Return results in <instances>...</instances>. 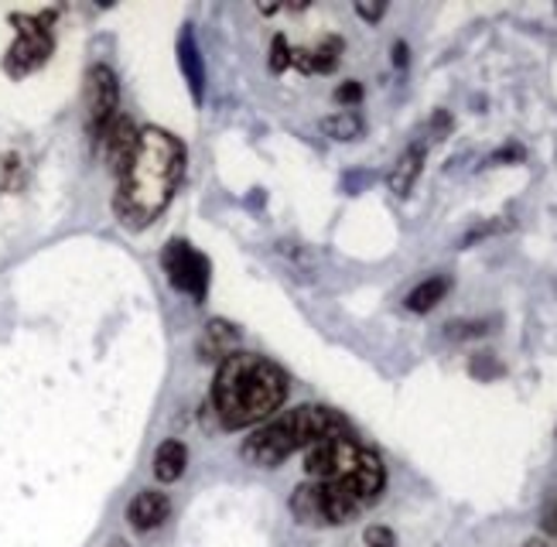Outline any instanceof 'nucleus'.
<instances>
[{
    "instance_id": "13",
    "label": "nucleus",
    "mask_w": 557,
    "mask_h": 547,
    "mask_svg": "<svg viewBox=\"0 0 557 547\" xmlns=\"http://www.w3.org/2000/svg\"><path fill=\"white\" fill-rule=\"evenodd\" d=\"M236 343H239V328L233 322H226V319H212L202 328V336H199V356H202V360L223 363L226 356L236 352Z\"/></svg>"
},
{
    "instance_id": "19",
    "label": "nucleus",
    "mask_w": 557,
    "mask_h": 547,
    "mask_svg": "<svg viewBox=\"0 0 557 547\" xmlns=\"http://www.w3.org/2000/svg\"><path fill=\"white\" fill-rule=\"evenodd\" d=\"M362 540H367V547H397V534L391 527H383V523H373V527H367Z\"/></svg>"
},
{
    "instance_id": "25",
    "label": "nucleus",
    "mask_w": 557,
    "mask_h": 547,
    "mask_svg": "<svg viewBox=\"0 0 557 547\" xmlns=\"http://www.w3.org/2000/svg\"><path fill=\"white\" fill-rule=\"evenodd\" d=\"M523 547H547V540H541V537H530V540H527Z\"/></svg>"
},
{
    "instance_id": "16",
    "label": "nucleus",
    "mask_w": 557,
    "mask_h": 547,
    "mask_svg": "<svg viewBox=\"0 0 557 547\" xmlns=\"http://www.w3.org/2000/svg\"><path fill=\"white\" fill-rule=\"evenodd\" d=\"M188 465V448L182 442H161V448L154 451V475L158 483H178Z\"/></svg>"
},
{
    "instance_id": "12",
    "label": "nucleus",
    "mask_w": 557,
    "mask_h": 547,
    "mask_svg": "<svg viewBox=\"0 0 557 547\" xmlns=\"http://www.w3.org/2000/svg\"><path fill=\"white\" fill-rule=\"evenodd\" d=\"M343 38H322L314 49H290V65L301 69V73H332L338 65V55H343Z\"/></svg>"
},
{
    "instance_id": "1",
    "label": "nucleus",
    "mask_w": 557,
    "mask_h": 547,
    "mask_svg": "<svg viewBox=\"0 0 557 547\" xmlns=\"http://www.w3.org/2000/svg\"><path fill=\"white\" fill-rule=\"evenodd\" d=\"M185 175V145L161 127H144L127 169L116 175L113 212L127 229H148L172 206Z\"/></svg>"
},
{
    "instance_id": "20",
    "label": "nucleus",
    "mask_w": 557,
    "mask_h": 547,
    "mask_svg": "<svg viewBox=\"0 0 557 547\" xmlns=\"http://www.w3.org/2000/svg\"><path fill=\"white\" fill-rule=\"evenodd\" d=\"M359 100H362V86H359L356 79H349V83H343V86L335 89V103H338V107L352 110V107H356Z\"/></svg>"
},
{
    "instance_id": "14",
    "label": "nucleus",
    "mask_w": 557,
    "mask_h": 547,
    "mask_svg": "<svg viewBox=\"0 0 557 547\" xmlns=\"http://www.w3.org/2000/svg\"><path fill=\"white\" fill-rule=\"evenodd\" d=\"M290 513H295L298 523L305 527H329L325 520V504H322V486L319 483H301L295 493H290Z\"/></svg>"
},
{
    "instance_id": "24",
    "label": "nucleus",
    "mask_w": 557,
    "mask_h": 547,
    "mask_svg": "<svg viewBox=\"0 0 557 547\" xmlns=\"http://www.w3.org/2000/svg\"><path fill=\"white\" fill-rule=\"evenodd\" d=\"M394 65H397V69H404V65H407V45H404V41H397V45H394Z\"/></svg>"
},
{
    "instance_id": "3",
    "label": "nucleus",
    "mask_w": 557,
    "mask_h": 547,
    "mask_svg": "<svg viewBox=\"0 0 557 547\" xmlns=\"http://www.w3.org/2000/svg\"><path fill=\"white\" fill-rule=\"evenodd\" d=\"M346 435H352V424L338 411L319 408V403H301V408H290L271 421H263L244 442V459L257 469H274L301 448Z\"/></svg>"
},
{
    "instance_id": "21",
    "label": "nucleus",
    "mask_w": 557,
    "mask_h": 547,
    "mask_svg": "<svg viewBox=\"0 0 557 547\" xmlns=\"http://www.w3.org/2000/svg\"><path fill=\"white\" fill-rule=\"evenodd\" d=\"M451 339H472V336H486V322H451L448 325Z\"/></svg>"
},
{
    "instance_id": "15",
    "label": "nucleus",
    "mask_w": 557,
    "mask_h": 547,
    "mask_svg": "<svg viewBox=\"0 0 557 547\" xmlns=\"http://www.w3.org/2000/svg\"><path fill=\"white\" fill-rule=\"evenodd\" d=\"M451 291V277L448 274H434L428 281H421L414 291L407 295V312H414V315H428L431 308H438V301H445V295Z\"/></svg>"
},
{
    "instance_id": "18",
    "label": "nucleus",
    "mask_w": 557,
    "mask_h": 547,
    "mask_svg": "<svg viewBox=\"0 0 557 547\" xmlns=\"http://www.w3.org/2000/svg\"><path fill=\"white\" fill-rule=\"evenodd\" d=\"M21 178V158L17 154H0V192H11Z\"/></svg>"
},
{
    "instance_id": "4",
    "label": "nucleus",
    "mask_w": 557,
    "mask_h": 547,
    "mask_svg": "<svg viewBox=\"0 0 557 547\" xmlns=\"http://www.w3.org/2000/svg\"><path fill=\"white\" fill-rule=\"evenodd\" d=\"M305 469H308V480L314 483L349 489L362 507H373L380 493L386 489L383 459L373 448L359 445L352 435L325 438L319 445L305 448Z\"/></svg>"
},
{
    "instance_id": "27",
    "label": "nucleus",
    "mask_w": 557,
    "mask_h": 547,
    "mask_svg": "<svg viewBox=\"0 0 557 547\" xmlns=\"http://www.w3.org/2000/svg\"><path fill=\"white\" fill-rule=\"evenodd\" d=\"M550 531L557 534V504H554V513H550Z\"/></svg>"
},
{
    "instance_id": "9",
    "label": "nucleus",
    "mask_w": 557,
    "mask_h": 547,
    "mask_svg": "<svg viewBox=\"0 0 557 547\" xmlns=\"http://www.w3.org/2000/svg\"><path fill=\"white\" fill-rule=\"evenodd\" d=\"M168 517H172V499H168L164 493H158V489H140V493L131 499V507H127L131 527L140 531V534L158 531Z\"/></svg>"
},
{
    "instance_id": "22",
    "label": "nucleus",
    "mask_w": 557,
    "mask_h": 547,
    "mask_svg": "<svg viewBox=\"0 0 557 547\" xmlns=\"http://www.w3.org/2000/svg\"><path fill=\"white\" fill-rule=\"evenodd\" d=\"M287 65H290V49H287L284 35H277L274 45H271V69H274V73H284Z\"/></svg>"
},
{
    "instance_id": "7",
    "label": "nucleus",
    "mask_w": 557,
    "mask_h": 547,
    "mask_svg": "<svg viewBox=\"0 0 557 547\" xmlns=\"http://www.w3.org/2000/svg\"><path fill=\"white\" fill-rule=\"evenodd\" d=\"M83 103H86V134L96 140L116 121L120 110V83L110 65H92L86 73Z\"/></svg>"
},
{
    "instance_id": "10",
    "label": "nucleus",
    "mask_w": 557,
    "mask_h": 547,
    "mask_svg": "<svg viewBox=\"0 0 557 547\" xmlns=\"http://www.w3.org/2000/svg\"><path fill=\"white\" fill-rule=\"evenodd\" d=\"M424 154H428V145H424V140H418V145H410V148L394 161L391 175H386V185H391V192H394L397 199H407V196H410V188L418 185L421 169H424Z\"/></svg>"
},
{
    "instance_id": "2",
    "label": "nucleus",
    "mask_w": 557,
    "mask_h": 547,
    "mask_svg": "<svg viewBox=\"0 0 557 547\" xmlns=\"http://www.w3.org/2000/svg\"><path fill=\"white\" fill-rule=\"evenodd\" d=\"M287 397V376L277 363L257 352H233L220 363L212 384V414L226 432L263 424L277 414Z\"/></svg>"
},
{
    "instance_id": "26",
    "label": "nucleus",
    "mask_w": 557,
    "mask_h": 547,
    "mask_svg": "<svg viewBox=\"0 0 557 547\" xmlns=\"http://www.w3.org/2000/svg\"><path fill=\"white\" fill-rule=\"evenodd\" d=\"M107 547H131V544H127V540H120V537H113V540H110Z\"/></svg>"
},
{
    "instance_id": "11",
    "label": "nucleus",
    "mask_w": 557,
    "mask_h": 547,
    "mask_svg": "<svg viewBox=\"0 0 557 547\" xmlns=\"http://www.w3.org/2000/svg\"><path fill=\"white\" fill-rule=\"evenodd\" d=\"M178 65H182V76L191 89V100L202 103V92H206V65H202V55H199V45H196V32L191 25L182 28L178 35Z\"/></svg>"
},
{
    "instance_id": "23",
    "label": "nucleus",
    "mask_w": 557,
    "mask_h": 547,
    "mask_svg": "<svg viewBox=\"0 0 557 547\" xmlns=\"http://www.w3.org/2000/svg\"><path fill=\"white\" fill-rule=\"evenodd\" d=\"M356 14H359L362 21H370V25H376V21L386 14V4H383V0H376V4H367V0H359V4H356Z\"/></svg>"
},
{
    "instance_id": "17",
    "label": "nucleus",
    "mask_w": 557,
    "mask_h": 547,
    "mask_svg": "<svg viewBox=\"0 0 557 547\" xmlns=\"http://www.w3.org/2000/svg\"><path fill=\"white\" fill-rule=\"evenodd\" d=\"M325 137L338 140V145H349V140H359L367 134V121L356 113V110H338V113H329L325 121L319 124Z\"/></svg>"
},
{
    "instance_id": "8",
    "label": "nucleus",
    "mask_w": 557,
    "mask_h": 547,
    "mask_svg": "<svg viewBox=\"0 0 557 547\" xmlns=\"http://www.w3.org/2000/svg\"><path fill=\"white\" fill-rule=\"evenodd\" d=\"M137 137H140V130L134 127L131 116L116 113V121L100 137H96L92 145H96V151H100V158L107 161V169L113 175H120V172L127 169V161H131V154L137 148Z\"/></svg>"
},
{
    "instance_id": "5",
    "label": "nucleus",
    "mask_w": 557,
    "mask_h": 547,
    "mask_svg": "<svg viewBox=\"0 0 557 547\" xmlns=\"http://www.w3.org/2000/svg\"><path fill=\"white\" fill-rule=\"evenodd\" d=\"M14 45L8 49L4 69L11 79H24L52 59L55 38H52V14H14Z\"/></svg>"
},
{
    "instance_id": "6",
    "label": "nucleus",
    "mask_w": 557,
    "mask_h": 547,
    "mask_svg": "<svg viewBox=\"0 0 557 547\" xmlns=\"http://www.w3.org/2000/svg\"><path fill=\"white\" fill-rule=\"evenodd\" d=\"M161 271L175 291L188 295L191 301H206L212 264L202 250H196L188 240H168L161 250Z\"/></svg>"
}]
</instances>
